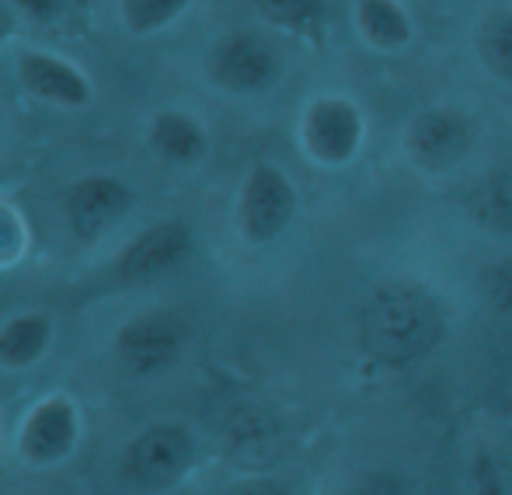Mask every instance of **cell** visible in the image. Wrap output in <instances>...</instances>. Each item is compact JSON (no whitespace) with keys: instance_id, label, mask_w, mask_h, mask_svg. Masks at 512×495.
<instances>
[{"instance_id":"cell-1","label":"cell","mask_w":512,"mask_h":495,"mask_svg":"<svg viewBox=\"0 0 512 495\" xmlns=\"http://www.w3.org/2000/svg\"><path fill=\"white\" fill-rule=\"evenodd\" d=\"M446 314L439 297L415 279H387L359 307V346L384 367H411L443 342Z\"/></svg>"},{"instance_id":"cell-2","label":"cell","mask_w":512,"mask_h":495,"mask_svg":"<svg viewBox=\"0 0 512 495\" xmlns=\"http://www.w3.org/2000/svg\"><path fill=\"white\" fill-rule=\"evenodd\" d=\"M363 112L349 98H317L304 116V147L324 168H342L363 147Z\"/></svg>"},{"instance_id":"cell-3","label":"cell","mask_w":512,"mask_h":495,"mask_svg":"<svg viewBox=\"0 0 512 495\" xmlns=\"http://www.w3.org/2000/svg\"><path fill=\"white\" fill-rule=\"evenodd\" d=\"M474 143V123L457 109H425L411 119L405 150L422 171H450L467 157Z\"/></svg>"},{"instance_id":"cell-4","label":"cell","mask_w":512,"mask_h":495,"mask_svg":"<svg viewBox=\"0 0 512 495\" xmlns=\"http://www.w3.org/2000/svg\"><path fill=\"white\" fill-rule=\"evenodd\" d=\"M293 213H297V192H293L290 178L272 168V164H258L248 175V185H244L241 196L244 234L251 241H258V245L276 241L290 227Z\"/></svg>"},{"instance_id":"cell-5","label":"cell","mask_w":512,"mask_h":495,"mask_svg":"<svg viewBox=\"0 0 512 495\" xmlns=\"http://www.w3.org/2000/svg\"><path fill=\"white\" fill-rule=\"evenodd\" d=\"M209 77L213 84L237 91V95L265 91L279 77V56L258 35H230L209 56Z\"/></svg>"},{"instance_id":"cell-6","label":"cell","mask_w":512,"mask_h":495,"mask_svg":"<svg viewBox=\"0 0 512 495\" xmlns=\"http://www.w3.org/2000/svg\"><path fill=\"white\" fill-rule=\"evenodd\" d=\"M192 461V440L178 426H157L147 429L129 450V475L147 489H164Z\"/></svg>"},{"instance_id":"cell-7","label":"cell","mask_w":512,"mask_h":495,"mask_svg":"<svg viewBox=\"0 0 512 495\" xmlns=\"http://www.w3.org/2000/svg\"><path fill=\"white\" fill-rule=\"evenodd\" d=\"M133 196L122 182L115 178H84L70 189L67 196V217L74 234L81 238H95L105 227H112L122 213L129 210Z\"/></svg>"},{"instance_id":"cell-8","label":"cell","mask_w":512,"mask_h":495,"mask_svg":"<svg viewBox=\"0 0 512 495\" xmlns=\"http://www.w3.org/2000/svg\"><path fill=\"white\" fill-rule=\"evenodd\" d=\"M185 328L171 314H147L136 318L133 325L122 328L119 335V353L133 370H157L171 363L182 349Z\"/></svg>"},{"instance_id":"cell-9","label":"cell","mask_w":512,"mask_h":495,"mask_svg":"<svg viewBox=\"0 0 512 495\" xmlns=\"http://www.w3.org/2000/svg\"><path fill=\"white\" fill-rule=\"evenodd\" d=\"M192 248V231L182 220H164V224L150 227L133 248L122 255L119 276L122 279H154L161 272L175 269Z\"/></svg>"},{"instance_id":"cell-10","label":"cell","mask_w":512,"mask_h":495,"mask_svg":"<svg viewBox=\"0 0 512 495\" xmlns=\"http://www.w3.org/2000/svg\"><path fill=\"white\" fill-rule=\"evenodd\" d=\"M18 77L35 98L53 105H84L91 98L88 81L77 74L70 63L56 60V56L46 53H21L18 60Z\"/></svg>"},{"instance_id":"cell-11","label":"cell","mask_w":512,"mask_h":495,"mask_svg":"<svg viewBox=\"0 0 512 495\" xmlns=\"http://www.w3.org/2000/svg\"><path fill=\"white\" fill-rule=\"evenodd\" d=\"M464 213L474 227L495 238L512 234V175L509 171H492L464 196Z\"/></svg>"},{"instance_id":"cell-12","label":"cell","mask_w":512,"mask_h":495,"mask_svg":"<svg viewBox=\"0 0 512 495\" xmlns=\"http://www.w3.org/2000/svg\"><path fill=\"white\" fill-rule=\"evenodd\" d=\"M21 443H25V454L32 461H56V457L67 454L70 443H74V412H70V405L46 401L42 408H35Z\"/></svg>"},{"instance_id":"cell-13","label":"cell","mask_w":512,"mask_h":495,"mask_svg":"<svg viewBox=\"0 0 512 495\" xmlns=\"http://www.w3.org/2000/svg\"><path fill=\"white\" fill-rule=\"evenodd\" d=\"M356 25L359 35L373 49H384V53H398L411 42V18L405 14V7L394 4V0H359Z\"/></svg>"},{"instance_id":"cell-14","label":"cell","mask_w":512,"mask_h":495,"mask_svg":"<svg viewBox=\"0 0 512 495\" xmlns=\"http://www.w3.org/2000/svg\"><path fill=\"white\" fill-rule=\"evenodd\" d=\"M157 154H164L175 164H196L206 157V133L199 129L196 119L182 116V112H161L150 129Z\"/></svg>"},{"instance_id":"cell-15","label":"cell","mask_w":512,"mask_h":495,"mask_svg":"<svg viewBox=\"0 0 512 495\" xmlns=\"http://www.w3.org/2000/svg\"><path fill=\"white\" fill-rule=\"evenodd\" d=\"M478 53L499 81L512 84V11H495L481 21Z\"/></svg>"},{"instance_id":"cell-16","label":"cell","mask_w":512,"mask_h":495,"mask_svg":"<svg viewBox=\"0 0 512 495\" xmlns=\"http://www.w3.org/2000/svg\"><path fill=\"white\" fill-rule=\"evenodd\" d=\"M49 339L46 318H18L0 332V363L7 367H25L42 353Z\"/></svg>"},{"instance_id":"cell-17","label":"cell","mask_w":512,"mask_h":495,"mask_svg":"<svg viewBox=\"0 0 512 495\" xmlns=\"http://www.w3.org/2000/svg\"><path fill=\"white\" fill-rule=\"evenodd\" d=\"M255 4L272 25L293 28V32H314L324 18V0H255Z\"/></svg>"},{"instance_id":"cell-18","label":"cell","mask_w":512,"mask_h":495,"mask_svg":"<svg viewBox=\"0 0 512 495\" xmlns=\"http://www.w3.org/2000/svg\"><path fill=\"white\" fill-rule=\"evenodd\" d=\"M478 293L499 318L512 321V258H499L478 269Z\"/></svg>"},{"instance_id":"cell-19","label":"cell","mask_w":512,"mask_h":495,"mask_svg":"<svg viewBox=\"0 0 512 495\" xmlns=\"http://www.w3.org/2000/svg\"><path fill=\"white\" fill-rule=\"evenodd\" d=\"M189 7V0H122V18L133 32H157Z\"/></svg>"},{"instance_id":"cell-20","label":"cell","mask_w":512,"mask_h":495,"mask_svg":"<svg viewBox=\"0 0 512 495\" xmlns=\"http://www.w3.org/2000/svg\"><path fill=\"white\" fill-rule=\"evenodd\" d=\"M230 447L237 454H248V457H265L272 450V426L262 419V415H241L234 422V433H230Z\"/></svg>"},{"instance_id":"cell-21","label":"cell","mask_w":512,"mask_h":495,"mask_svg":"<svg viewBox=\"0 0 512 495\" xmlns=\"http://www.w3.org/2000/svg\"><path fill=\"white\" fill-rule=\"evenodd\" d=\"M467 485H471V495H509L506 475L488 450H474L471 468H467Z\"/></svg>"},{"instance_id":"cell-22","label":"cell","mask_w":512,"mask_h":495,"mask_svg":"<svg viewBox=\"0 0 512 495\" xmlns=\"http://www.w3.org/2000/svg\"><path fill=\"white\" fill-rule=\"evenodd\" d=\"M349 495H408V482L394 468H370L352 482Z\"/></svg>"},{"instance_id":"cell-23","label":"cell","mask_w":512,"mask_h":495,"mask_svg":"<svg viewBox=\"0 0 512 495\" xmlns=\"http://www.w3.org/2000/svg\"><path fill=\"white\" fill-rule=\"evenodd\" d=\"M14 4H18L21 11L28 14V18H35V21H53L56 14H60L63 0H14Z\"/></svg>"},{"instance_id":"cell-24","label":"cell","mask_w":512,"mask_h":495,"mask_svg":"<svg viewBox=\"0 0 512 495\" xmlns=\"http://www.w3.org/2000/svg\"><path fill=\"white\" fill-rule=\"evenodd\" d=\"M234 495H286V492L276 482H269V478H255V482H244Z\"/></svg>"},{"instance_id":"cell-25","label":"cell","mask_w":512,"mask_h":495,"mask_svg":"<svg viewBox=\"0 0 512 495\" xmlns=\"http://www.w3.org/2000/svg\"><path fill=\"white\" fill-rule=\"evenodd\" d=\"M443 495H457V492H443Z\"/></svg>"}]
</instances>
